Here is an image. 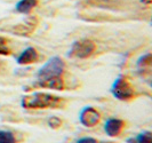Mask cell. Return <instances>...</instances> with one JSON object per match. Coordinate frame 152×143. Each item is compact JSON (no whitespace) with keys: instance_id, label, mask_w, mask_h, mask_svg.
<instances>
[{"instance_id":"cell-4","label":"cell","mask_w":152,"mask_h":143,"mask_svg":"<svg viewBox=\"0 0 152 143\" xmlns=\"http://www.w3.org/2000/svg\"><path fill=\"white\" fill-rule=\"evenodd\" d=\"M111 93L115 98L120 101H129L134 98L135 90L130 83L122 76H119L111 86Z\"/></svg>"},{"instance_id":"cell-13","label":"cell","mask_w":152,"mask_h":143,"mask_svg":"<svg viewBox=\"0 0 152 143\" xmlns=\"http://www.w3.org/2000/svg\"><path fill=\"white\" fill-rule=\"evenodd\" d=\"M10 54V49L7 46V41L6 39L2 37H0V55H9Z\"/></svg>"},{"instance_id":"cell-10","label":"cell","mask_w":152,"mask_h":143,"mask_svg":"<svg viewBox=\"0 0 152 143\" xmlns=\"http://www.w3.org/2000/svg\"><path fill=\"white\" fill-rule=\"evenodd\" d=\"M38 0H20L16 4V12L21 14H29L33 8L37 6Z\"/></svg>"},{"instance_id":"cell-2","label":"cell","mask_w":152,"mask_h":143,"mask_svg":"<svg viewBox=\"0 0 152 143\" xmlns=\"http://www.w3.org/2000/svg\"><path fill=\"white\" fill-rule=\"evenodd\" d=\"M63 103V98L48 93L36 92L24 96L21 101L22 108L26 110H36V109H54L58 108Z\"/></svg>"},{"instance_id":"cell-8","label":"cell","mask_w":152,"mask_h":143,"mask_svg":"<svg viewBox=\"0 0 152 143\" xmlns=\"http://www.w3.org/2000/svg\"><path fill=\"white\" fill-rule=\"evenodd\" d=\"M38 52L33 47H28L26 49H24V52L21 53V55L16 59V61L21 65H28V64H31V63H34L36 61L38 60Z\"/></svg>"},{"instance_id":"cell-11","label":"cell","mask_w":152,"mask_h":143,"mask_svg":"<svg viewBox=\"0 0 152 143\" xmlns=\"http://www.w3.org/2000/svg\"><path fill=\"white\" fill-rule=\"evenodd\" d=\"M127 143H152V134L150 131H143L135 137L127 140Z\"/></svg>"},{"instance_id":"cell-3","label":"cell","mask_w":152,"mask_h":143,"mask_svg":"<svg viewBox=\"0 0 152 143\" xmlns=\"http://www.w3.org/2000/svg\"><path fill=\"white\" fill-rule=\"evenodd\" d=\"M96 49L95 43L91 39H79L75 41L68 52V56L76 59H87L93 55Z\"/></svg>"},{"instance_id":"cell-7","label":"cell","mask_w":152,"mask_h":143,"mask_svg":"<svg viewBox=\"0 0 152 143\" xmlns=\"http://www.w3.org/2000/svg\"><path fill=\"white\" fill-rule=\"evenodd\" d=\"M125 122L121 119L118 118H109L105 124H104V131L107 133V136L110 137H115L120 134V132L122 131Z\"/></svg>"},{"instance_id":"cell-1","label":"cell","mask_w":152,"mask_h":143,"mask_svg":"<svg viewBox=\"0 0 152 143\" xmlns=\"http://www.w3.org/2000/svg\"><path fill=\"white\" fill-rule=\"evenodd\" d=\"M64 61L60 56H53L37 72L36 86L47 89H64V80L62 75L64 72Z\"/></svg>"},{"instance_id":"cell-12","label":"cell","mask_w":152,"mask_h":143,"mask_svg":"<svg viewBox=\"0 0 152 143\" xmlns=\"http://www.w3.org/2000/svg\"><path fill=\"white\" fill-rule=\"evenodd\" d=\"M0 143H16L15 136L9 131L0 129Z\"/></svg>"},{"instance_id":"cell-6","label":"cell","mask_w":152,"mask_h":143,"mask_svg":"<svg viewBox=\"0 0 152 143\" xmlns=\"http://www.w3.org/2000/svg\"><path fill=\"white\" fill-rule=\"evenodd\" d=\"M37 23H38V21L36 17H28L23 23L14 26V29L12 30V33L17 34V36H24V37L30 36L33 32V30L36 29Z\"/></svg>"},{"instance_id":"cell-9","label":"cell","mask_w":152,"mask_h":143,"mask_svg":"<svg viewBox=\"0 0 152 143\" xmlns=\"http://www.w3.org/2000/svg\"><path fill=\"white\" fill-rule=\"evenodd\" d=\"M137 69H138V72L140 75H146V76H151V65H152V57L151 54L148 53L141 56L138 60H137Z\"/></svg>"},{"instance_id":"cell-14","label":"cell","mask_w":152,"mask_h":143,"mask_svg":"<svg viewBox=\"0 0 152 143\" xmlns=\"http://www.w3.org/2000/svg\"><path fill=\"white\" fill-rule=\"evenodd\" d=\"M47 124H48V126L50 128L57 129V128L62 125V120L60 118H57V117H50V118L48 119V121H47Z\"/></svg>"},{"instance_id":"cell-5","label":"cell","mask_w":152,"mask_h":143,"mask_svg":"<svg viewBox=\"0 0 152 143\" xmlns=\"http://www.w3.org/2000/svg\"><path fill=\"white\" fill-rule=\"evenodd\" d=\"M101 119L99 112L93 106H85L79 113V120L85 127H94L99 124Z\"/></svg>"},{"instance_id":"cell-15","label":"cell","mask_w":152,"mask_h":143,"mask_svg":"<svg viewBox=\"0 0 152 143\" xmlns=\"http://www.w3.org/2000/svg\"><path fill=\"white\" fill-rule=\"evenodd\" d=\"M76 143H97V140L91 136H84V137L79 139Z\"/></svg>"}]
</instances>
